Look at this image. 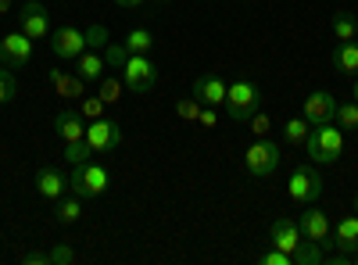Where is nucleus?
<instances>
[{"label": "nucleus", "instance_id": "34", "mask_svg": "<svg viewBox=\"0 0 358 265\" xmlns=\"http://www.w3.org/2000/svg\"><path fill=\"white\" fill-rule=\"evenodd\" d=\"M258 265H294V258L287 251H280V248H268V251L258 255Z\"/></svg>", "mask_w": 358, "mask_h": 265}, {"label": "nucleus", "instance_id": "25", "mask_svg": "<svg viewBox=\"0 0 358 265\" xmlns=\"http://www.w3.org/2000/svg\"><path fill=\"white\" fill-rule=\"evenodd\" d=\"M122 90H126V83L115 79V76H104V79L97 83V97H101L104 104H118V101H122Z\"/></svg>", "mask_w": 358, "mask_h": 265}, {"label": "nucleus", "instance_id": "28", "mask_svg": "<svg viewBox=\"0 0 358 265\" xmlns=\"http://www.w3.org/2000/svg\"><path fill=\"white\" fill-rule=\"evenodd\" d=\"M108 43H111V33H108L104 22H94L86 29V50H104Z\"/></svg>", "mask_w": 358, "mask_h": 265}, {"label": "nucleus", "instance_id": "16", "mask_svg": "<svg viewBox=\"0 0 358 265\" xmlns=\"http://www.w3.org/2000/svg\"><path fill=\"white\" fill-rule=\"evenodd\" d=\"M65 190H69V180H65L62 169H54V165H40L36 169V194L40 197L57 201V197H65Z\"/></svg>", "mask_w": 358, "mask_h": 265}, {"label": "nucleus", "instance_id": "3", "mask_svg": "<svg viewBox=\"0 0 358 265\" xmlns=\"http://www.w3.org/2000/svg\"><path fill=\"white\" fill-rule=\"evenodd\" d=\"M108 187H111V172L101 162H83V165H72L69 172V190L79 194L83 201L108 194Z\"/></svg>", "mask_w": 358, "mask_h": 265}, {"label": "nucleus", "instance_id": "32", "mask_svg": "<svg viewBox=\"0 0 358 265\" xmlns=\"http://www.w3.org/2000/svg\"><path fill=\"white\" fill-rule=\"evenodd\" d=\"M101 54H104V65H108V69H122V65H126V57H129L126 43H108Z\"/></svg>", "mask_w": 358, "mask_h": 265}, {"label": "nucleus", "instance_id": "24", "mask_svg": "<svg viewBox=\"0 0 358 265\" xmlns=\"http://www.w3.org/2000/svg\"><path fill=\"white\" fill-rule=\"evenodd\" d=\"M334 36L337 40H355L358 36V18L351 11H334Z\"/></svg>", "mask_w": 358, "mask_h": 265}, {"label": "nucleus", "instance_id": "20", "mask_svg": "<svg viewBox=\"0 0 358 265\" xmlns=\"http://www.w3.org/2000/svg\"><path fill=\"white\" fill-rule=\"evenodd\" d=\"M334 248H341V255L355 258V251H358V215H344L334 226Z\"/></svg>", "mask_w": 358, "mask_h": 265}, {"label": "nucleus", "instance_id": "41", "mask_svg": "<svg viewBox=\"0 0 358 265\" xmlns=\"http://www.w3.org/2000/svg\"><path fill=\"white\" fill-rule=\"evenodd\" d=\"M351 101L358 104V76H355V86H351Z\"/></svg>", "mask_w": 358, "mask_h": 265}, {"label": "nucleus", "instance_id": "2", "mask_svg": "<svg viewBox=\"0 0 358 265\" xmlns=\"http://www.w3.org/2000/svg\"><path fill=\"white\" fill-rule=\"evenodd\" d=\"M226 119L229 122H251V115L262 108V86L258 79H233L226 90Z\"/></svg>", "mask_w": 358, "mask_h": 265}, {"label": "nucleus", "instance_id": "40", "mask_svg": "<svg viewBox=\"0 0 358 265\" xmlns=\"http://www.w3.org/2000/svg\"><path fill=\"white\" fill-rule=\"evenodd\" d=\"M11 11V0H0V15H8Z\"/></svg>", "mask_w": 358, "mask_h": 265}, {"label": "nucleus", "instance_id": "43", "mask_svg": "<svg viewBox=\"0 0 358 265\" xmlns=\"http://www.w3.org/2000/svg\"><path fill=\"white\" fill-rule=\"evenodd\" d=\"M351 265H358V251H355V258H351Z\"/></svg>", "mask_w": 358, "mask_h": 265}, {"label": "nucleus", "instance_id": "39", "mask_svg": "<svg viewBox=\"0 0 358 265\" xmlns=\"http://www.w3.org/2000/svg\"><path fill=\"white\" fill-rule=\"evenodd\" d=\"M118 8H140V4H147V0H115Z\"/></svg>", "mask_w": 358, "mask_h": 265}, {"label": "nucleus", "instance_id": "23", "mask_svg": "<svg viewBox=\"0 0 358 265\" xmlns=\"http://www.w3.org/2000/svg\"><path fill=\"white\" fill-rule=\"evenodd\" d=\"M319 262H326V248L305 237L301 244H297V251H294V265H319Z\"/></svg>", "mask_w": 358, "mask_h": 265}, {"label": "nucleus", "instance_id": "18", "mask_svg": "<svg viewBox=\"0 0 358 265\" xmlns=\"http://www.w3.org/2000/svg\"><path fill=\"white\" fill-rule=\"evenodd\" d=\"M76 76L83 83H101L108 76V65H104V54L101 50H83L76 57Z\"/></svg>", "mask_w": 358, "mask_h": 265}, {"label": "nucleus", "instance_id": "44", "mask_svg": "<svg viewBox=\"0 0 358 265\" xmlns=\"http://www.w3.org/2000/svg\"><path fill=\"white\" fill-rule=\"evenodd\" d=\"M158 4H172V0H158Z\"/></svg>", "mask_w": 358, "mask_h": 265}, {"label": "nucleus", "instance_id": "7", "mask_svg": "<svg viewBox=\"0 0 358 265\" xmlns=\"http://www.w3.org/2000/svg\"><path fill=\"white\" fill-rule=\"evenodd\" d=\"M86 140H90V147H94V151H101V155H111V151H118V147H122V122H115V119H94L86 126Z\"/></svg>", "mask_w": 358, "mask_h": 265}, {"label": "nucleus", "instance_id": "36", "mask_svg": "<svg viewBox=\"0 0 358 265\" xmlns=\"http://www.w3.org/2000/svg\"><path fill=\"white\" fill-rule=\"evenodd\" d=\"M197 126H204V129H215V126H219V111H215V104H201Z\"/></svg>", "mask_w": 358, "mask_h": 265}, {"label": "nucleus", "instance_id": "26", "mask_svg": "<svg viewBox=\"0 0 358 265\" xmlns=\"http://www.w3.org/2000/svg\"><path fill=\"white\" fill-rule=\"evenodd\" d=\"M18 97V79H15V69H8L0 62V104H11Z\"/></svg>", "mask_w": 358, "mask_h": 265}, {"label": "nucleus", "instance_id": "6", "mask_svg": "<svg viewBox=\"0 0 358 265\" xmlns=\"http://www.w3.org/2000/svg\"><path fill=\"white\" fill-rule=\"evenodd\" d=\"M290 201L297 204H315L322 197V176L315 172V165H297L290 172V183H287Z\"/></svg>", "mask_w": 358, "mask_h": 265}, {"label": "nucleus", "instance_id": "29", "mask_svg": "<svg viewBox=\"0 0 358 265\" xmlns=\"http://www.w3.org/2000/svg\"><path fill=\"white\" fill-rule=\"evenodd\" d=\"M308 119L301 115V119H287V126H283V140L287 143H305V136H308Z\"/></svg>", "mask_w": 358, "mask_h": 265}, {"label": "nucleus", "instance_id": "4", "mask_svg": "<svg viewBox=\"0 0 358 265\" xmlns=\"http://www.w3.org/2000/svg\"><path fill=\"white\" fill-rule=\"evenodd\" d=\"M283 162V151H280V143L276 140H268V136H255V143L244 151V169L255 176V180H268Z\"/></svg>", "mask_w": 358, "mask_h": 265}, {"label": "nucleus", "instance_id": "12", "mask_svg": "<svg viewBox=\"0 0 358 265\" xmlns=\"http://www.w3.org/2000/svg\"><path fill=\"white\" fill-rule=\"evenodd\" d=\"M301 115L308 119V126H322V122H334L337 115V97L326 94V90H312L301 104Z\"/></svg>", "mask_w": 358, "mask_h": 265}, {"label": "nucleus", "instance_id": "42", "mask_svg": "<svg viewBox=\"0 0 358 265\" xmlns=\"http://www.w3.org/2000/svg\"><path fill=\"white\" fill-rule=\"evenodd\" d=\"M351 212L358 215V190H355V197H351Z\"/></svg>", "mask_w": 358, "mask_h": 265}, {"label": "nucleus", "instance_id": "1", "mask_svg": "<svg viewBox=\"0 0 358 265\" xmlns=\"http://www.w3.org/2000/svg\"><path fill=\"white\" fill-rule=\"evenodd\" d=\"M305 155L312 158V165H334L344 155V129L337 122H322L312 126L305 136Z\"/></svg>", "mask_w": 358, "mask_h": 265}, {"label": "nucleus", "instance_id": "10", "mask_svg": "<svg viewBox=\"0 0 358 265\" xmlns=\"http://www.w3.org/2000/svg\"><path fill=\"white\" fill-rule=\"evenodd\" d=\"M50 50L54 57H62V62H76V57L86 50V29L79 25H62L50 40Z\"/></svg>", "mask_w": 358, "mask_h": 265}, {"label": "nucleus", "instance_id": "17", "mask_svg": "<svg viewBox=\"0 0 358 265\" xmlns=\"http://www.w3.org/2000/svg\"><path fill=\"white\" fill-rule=\"evenodd\" d=\"M47 83L57 90V97H65V101H83L86 97V83L72 72H62V69H50L47 72Z\"/></svg>", "mask_w": 358, "mask_h": 265}, {"label": "nucleus", "instance_id": "37", "mask_svg": "<svg viewBox=\"0 0 358 265\" xmlns=\"http://www.w3.org/2000/svg\"><path fill=\"white\" fill-rule=\"evenodd\" d=\"M268 129H273V122H268V115L255 111V115H251V133H255V136H268Z\"/></svg>", "mask_w": 358, "mask_h": 265}, {"label": "nucleus", "instance_id": "35", "mask_svg": "<svg viewBox=\"0 0 358 265\" xmlns=\"http://www.w3.org/2000/svg\"><path fill=\"white\" fill-rule=\"evenodd\" d=\"M47 255H50V265H69V262H76V251H72L69 244H57V248H50Z\"/></svg>", "mask_w": 358, "mask_h": 265}, {"label": "nucleus", "instance_id": "27", "mask_svg": "<svg viewBox=\"0 0 358 265\" xmlns=\"http://www.w3.org/2000/svg\"><path fill=\"white\" fill-rule=\"evenodd\" d=\"M90 158H94V147H90L86 136L65 143V162H69V165H83V162H90Z\"/></svg>", "mask_w": 358, "mask_h": 265}, {"label": "nucleus", "instance_id": "14", "mask_svg": "<svg viewBox=\"0 0 358 265\" xmlns=\"http://www.w3.org/2000/svg\"><path fill=\"white\" fill-rule=\"evenodd\" d=\"M268 244L280 248V251H287V255L294 258L297 244H301V226H297L294 219H287V215H280L273 226H268Z\"/></svg>", "mask_w": 358, "mask_h": 265}, {"label": "nucleus", "instance_id": "15", "mask_svg": "<svg viewBox=\"0 0 358 265\" xmlns=\"http://www.w3.org/2000/svg\"><path fill=\"white\" fill-rule=\"evenodd\" d=\"M54 133H57V140H65V143L83 140V136H86L83 111H79V108H62V111L54 115Z\"/></svg>", "mask_w": 358, "mask_h": 265}, {"label": "nucleus", "instance_id": "5", "mask_svg": "<svg viewBox=\"0 0 358 265\" xmlns=\"http://www.w3.org/2000/svg\"><path fill=\"white\" fill-rule=\"evenodd\" d=\"M122 83H126V90L136 94V97L151 94L158 86V65L151 62V54H129L126 65H122Z\"/></svg>", "mask_w": 358, "mask_h": 265}, {"label": "nucleus", "instance_id": "8", "mask_svg": "<svg viewBox=\"0 0 358 265\" xmlns=\"http://www.w3.org/2000/svg\"><path fill=\"white\" fill-rule=\"evenodd\" d=\"M33 40H29L22 29H15V33H8L4 40H0V62H4L8 69H29L33 65Z\"/></svg>", "mask_w": 358, "mask_h": 265}, {"label": "nucleus", "instance_id": "9", "mask_svg": "<svg viewBox=\"0 0 358 265\" xmlns=\"http://www.w3.org/2000/svg\"><path fill=\"white\" fill-rule=\"evenodd\" d=\"M18 18V29L29 36V40H47L50 36V15L43 4H36V0H25L22 11H15Z\"/></svg>", "mask_w": 358, "mask_h": 265}, {"label": "nucleus", "instance_id": "30", "mask_svg": "<svg viewBox=\"0 0 358 265\" xmlns=\"http://www.w3.org/2000/svg\"><path fill=\"white\" fill-rule=\"evenodd\" d=\"M334 122H337L341 129H358V104H355V101H348V104H337Z\"/></svg>", "mask_w": 358, "mask_h": 265}, {"label": "nucleus", "instance_id": "13", "mask_svg": "<svg viewBox=\"0 0 358 265\" xmlns=\"http://www.w3.org/2000/svg\"><path fill=\"white\" fill-rule=\"evenodd\" d=\"M226 90H229V83L222 79V72H204L194 79V97L201 104H226Z\"/></svg>", "mask_w": 358, "mask_h": 265}, {"label": "nucleus", "instance_id": "21", "mask_svg": "<svg viewBox=\"0 0 358 265\" xmlns=\"http://www.w3.org/2000/svg\"><path fill=\"white\" fill-rule=\"evenodd\" d=\"M54 219L62 226H72L83 219V197L79 194H69V197H57V208H54Z\"/></svg>", "mask_w": 358, "mask_h": 265}, {"label": "nucleus", "instance_id": "31", "mask_svg": "<svg viewBox=\"0 0 358 265\" xmlns=\"http://www.w3.org/2000/svg\"><path fill=\"white\" fill-rule=\"evenodd\" d=\"M176 115H179V122H197V115H201V101L190 94L183 101H176Z\"/></svg>", "mask_w": 358, "mask_h": 265}, {"label": "nucleus", "instance_id": "11", "mask_svg": "<svg viewBox=\"0 0 358 265\" xmlns=\"http://www.w3.org/2000/svg\"><path fill=\"white\" fill-rule=\"evenodd\" d=\"M297 226H301V237L322 244V248H330L334 237H330V219H326L322 208H315V204H305V212L297 215Z\"/></svg>", "mask_w": 358, "mask_h": 265}, {"label": "nucleus", "instance_id": "33", "mask_svg": "<svg viewBox=\"0 0 358 265\" xmlns=\"http://www.w3.org/2000/svg\"><path fill=\"white\" fill-rule=\"evenodd\" d=\"M104 108H108V104H104V101H101L97 94H94V97H83V101H79V111H83V119H86V122H94V119H104Z\"/></svg>", "mask_w": 358, "mask_h": 265}, {"label": "nucleus", "instance_id": "38", "mask_svg": "<svg viewBox=\"0 0 358 265\" xmlns=\"http://www.w3.org/2000/svg\"><path fill=\"white\" fill-rule=\"evenodd\" d=\"M22 262H25V265H50V255H47V251H25Z\"/></svg>", "mask_w": 358, "mask_h": 265}, {"label": "nucleus", "instance_id": "19", "mask_svg": "<svg viewBox=\"0 0 358 265\" xmlns=\"http://www.w3.org/2000/svg\"><path fill=\"white\" fill-rule=\"evenodd\" d=\"M330 65L341 76H358V43L355 40H337V47L330 54Z\"/></svg>", "mask_w": 358, "mask_h": 265}, {"label": "nucleus", "instance_id": "22", "mask_svg": "<svg viewBox=\"0 0 358 265\" xmlns=\"http://www.w3.org/2000/svg\"><path fill=\"white\" fill-rule=\"evenodd\" d=\"M126 50L129 54H151V47H155V33L151 29H143V25H136V29H129L126 33Z\"/></svg>", "mask_w": 358, "mask_h": 265}]
</instances>
